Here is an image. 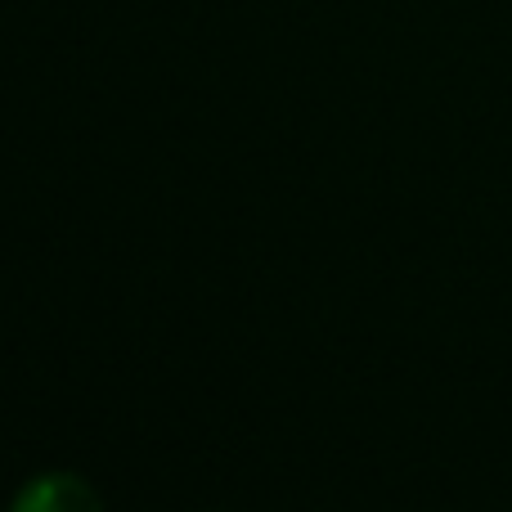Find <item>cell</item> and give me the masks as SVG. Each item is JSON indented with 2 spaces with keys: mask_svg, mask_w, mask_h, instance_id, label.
I'll use <instances>...</instances> for the list:
<instances>
[{
  "mask_svg": "<svg viewBox=\"0 0 512 512\" xmlns=\"http://www.w3.org/2000/svg\"><path fill=\"white\" fill-rule=\"evenodd\" d=\"M9 512H104V499H99V490L81 472L54 468L27 481L14 495Z\"/></svg>",
  "mask_w": 512,
  "mask_h": 512,
  "instance_id": "obj_1",
  "label": "cell"
}]
</instances>
